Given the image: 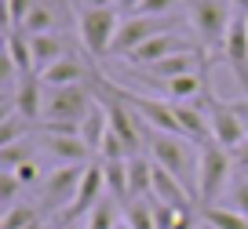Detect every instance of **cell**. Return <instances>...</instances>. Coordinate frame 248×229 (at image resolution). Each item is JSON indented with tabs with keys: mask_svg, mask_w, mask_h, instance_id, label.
I'll list each match as a JSON object with an SVG mask.
<instances>
[{
	"mask_svg": "<svg viewBox=\"0 0 248 229\" xmlns=\"http://www.w3.org/2000/svg\"><path fill=\"white\" fill-rule=\"evenodd\" d=\"M150 157H154L157 168H164L168 175H175L186 189L197 197V171H201V145L190 142L183 135H161V131H150L146 138Z\"/></svg>",
	"mask_w": 248,
	"mask_h": 229,
	"instance_id": "obj_1",
	"label": "cell"
},
{
	"mask_svg": "<svg viewBox=\"0 0 248 229\" xmlns=\"http://www.w3.org/2000/svg\"><path fill=\"white\" fill-rule=\"evenodd\" d=\"M121 22H124V15L117 8H80L77 29H80V44L88 47L92 58H106V55L113 51Z\"/></svg>",
	"mask_w": 248,
	"mask_h": 229,
	"instance_id": "obj_2",
	"label": "cell"
},
{
	"mask_svg": "<svg viewBox=\"0 0 248 229\" xmlns=\"http://www.w3.org/2000/svg\"><path fill=\"white\" fill-rule=\"evenodd\" d=\"M230 178H233V157L219 142H204L201 145V171H197V200L204 207L219 204Z\"/></svg>",
	"mask_w": 248,
	"mask_h": 229,
	"instance_id": "obj_3",
	"label": "cell"
},
{
	"mask_svg": "<svg viewBox=\"0 0 248 229\" xmlns=\"http://www.w3.org/2000/svg\"><path fill=\"white\" fill-rule=\"evenodd\" d=\"M99 95L95 87H84V84H73V87H55L47 91L44 87V124H80L88 113L95 109Z\"/></svg>",
	"mask_w": 248,
	"mask_h": 229,
	"instance_id": "obj_4",
	"label": "cell"
},
{
	"mask_svg": "<svg viewBox=\"0 0 248 229\" xmlns=\"http://www.w3.org/2000/svg\"><path fill=\"white\" fill-rule=\"evenodd\" d=\"M80 178H84V168H80V164L51 168L44 175V182H40V207H44L47 215H55V218H62V215L70 211L77 189H80Z\"/></svg>",
	"mask_w": 248,
	"mask_h": 229,
	"instance_id": "obj_5",
	"label": "cell"
},
{
	"mask_svg": "<svg viewBox=\"0 0 248 229\" xmlns=\"http://www.w3.org/2000/svg\"><path fill=\"white\" fill-rule=\"evenodd\" d=\"M230 22V0H190V26L204 47H223Z\"/></svg>",
	"mask_w": 248,
	"mask_h": 229,
	"instance_id": "obj_6",
	"label": "cell"
},
{
	"mask_svg": "<svg viewBox=\"0 0 248 229\" xmlns=\"http://www.w3.org/2000/svg\"><path fill=\"white\" fill-rule=\"evenodd\" d=\"M204 113H208L212 142H219L226 153H233L248 138V128H245V120H241V113H237L233 102H226V99H219V95L204 91Z\"/></svg>",
	"mask_w": 248,
	"mask_h": 229,
	"instance_id": "obj_7",
	"label": "cell"
},
{
	"mask_svg": "<svg viewBox=\"0 0 248 229\" xmlns=\"http://www.w3.org/2000/svg\"><path fill=\"white\" fill-rule=\"evenodd\" d=\"M168 29H171V15H164V18L124 15V22H121V29H117V40H113V51H109V55H117V58H128V55L139 51L146 40L161 37V33H168Z\"/></svg>",
	"mask_w": 248,
	"mask_h": 229,
	"instance_id": "obj_8",
	"label": "cell"
},
{
	"mask_svg": "<svg viewBox=\"0 0 248 229\" xmlns=\"http://www.w3.org/2000/svg\"><path fill=\"white\" fill-rule=\"evenodd\" d=\"M102 200H106V175H102V164H88L77 197H73L70 211L62 215L59 222H88V218H92V211L102 204Z\"/></svg>",
	"mask_w": 248,
	"mask_h": 229,
	"instance_id": "obj_9",
	"label": "cell"
},
{
	"mask_svg": "<svg viewBox=\"0 0 248 229\" xmlns=\"http://www.w3.org/2000/svg\"><path fill=\"white\" fill-rule=\"evenodd\" d=\"M183 51H197L194 40H186L183 33L168 29V33H161V37L146 40L139 51H132V55H128V62H132V66H139V69H150V66H157V62L171 58V55H183Z\"/></svg>",
	"mask_w": 248,
	"mask_h": 229,
	"instance_id": "obj_10",
	"label": "cell"
},
{
	"mask_svg": "<svg viewBox=\"0 0 248 229\" xmlns=\"http://www.w3.org/2000/svg\"><path fill=\"white\" fill-rule=\"evenodd\" d=\"M223 58L237 73L241 87L248 95V22H245V15H237L230 22V33H226V44H223Z\"/></svg>",
	"mask_w": 248,
	"mask_h": 229,
	"instance_id": "obj_11",
	"label": "cell"
},
{
	"mask_svg": "<svg viewBox=\"0 0 248 229\" xmlns=\"http://www.w3.org/2000/svg\"><path fill=\"white\" fill-rule=\"evenodd\" d=\"M40 153H47L55 164H80L84 168V160H88V142L80 135H40Z\"/></svg>",
	"mask_w": 248,
	"mask_h": 229,
	"instance_id": "obj_12",
	"label": "cell"
},
{
	"mask_svg": "<svg viewBox=\"0 0 248 229\" xmlns=\"http://www.w3.org/2000/svg\"><path fill=\"white\" fill-rule=\"evenodd\" d=\"M11 109H15L22 120H37V116H44V84H40V76H33V73L18 76Z\"/></svg>",
	"mask_w": 248,
	"mask_h": 229,
	"instance_id": "obj_13",
	"label": "cell"
},
{
	"mask_svg": "<svg viewBox=\"0 0 248 229\" xmlns=\"http://www.w3.org/2000/svg\"><path fill=\"white\" fill-rule=\"evenodd\" d=\"M84 80H92L84 69V62L77 58V55H66V58H59L55 66H47L44 73H40V84L47 87V91H55V87H73V84H84Z\"/></svg>",
	"mask_w": 248,
	"mask_h": 229,
	"instance_id": "obj_14",
	"label": "cell"
},
{
	"mask_svg": "<svg viewBox=\"0 0 248 229\" xmlns=\"http://www.w3.org/2000/svg\"><path fill=\"white\" fill-rule=\"evenodd\" d=\"M30 47H33V66H37L40 73H44L47 66H55L59 58L73 55L62 33H40V37H30Z\"/></svg>",
	"mask_w": 248,
	"mask_h": 229,
	"instance_id": "obj_15",
	"label": "cell"
},
{
	"mask_svg": "<svg viewBox=\"0 0 248 229\" xmlns=\"http://www.w3.org/2000/svg\"><path fill=\"white\" fill-rule=\"evenodd\" d=\"M154 197L171 204V207H179V211H190V204H194V193L186 189L175 175H168L164 168H154Z\"/></svg>",
	"mask_w": 248,
	"mask_h": 229,
	"instance_id": "obj_16",
	"label": "cell"
},
{
	"mask_svg": "<svg viewBox=\"0 0 248 229\" xmlns=\"http://www.w3.org/2000/svg\"><path fill=\"white\" fill-rule=\"evenodd\" d=\"M154 160H146V153L128 157V193L132 200H150L154 197Z\"/></svg>",
	"mask_w": 248,
	"mask_h": 229,
	"instance_id": "obj_17",
	"label": "cell"
},
{
	"mask_svg": "<svg viewBox=\"0 0 248 229\" xmlns=\"http://www.w3.org/2000/svg\"><path fill=\"white\" fill-rule=\"evenodd\" d=\"M4 44H8V62H11V73L15 76H30L33 69V47H30V37H26L22 29H8V37H4Z\"/></svg>",
	"mask_w": 248,
	"mask_h": 229,
	"instance_id": "obj_18",
	"label": "cell"
},
{
	"mask_svg": "<svg viewBox=\"0 0 248 229\" xmlns=\"http://www.w3.org/2000/svg\"><path fill=\"white\" fill-rule=\"evenodd\" d=\"M197 69H204V66H201V55H197V51H183V55H171V58L150 66V73H154L157 80H175V76L197 73Z\"/></svg>",
	"mask_w": 248,
	"mask_h": 229,
	"instance_id": "obj_19",
	"label": "cell"
},
{
	"mask_svg": "<svg viewBox=\"0 0 248 229\" xmlns=\"http://www.w3.org/2000/svg\"><path fill=\"white\" fill-rule=\"evenodd\" d=\"M164 91H168V102H194L201 91H208V84H204V69L186 73V76H175V80H164Z\"/></svg>",
	"mask_w": 248,
	"mask_h": 229,
	"instance_id": "obj_20",
	"label": "cell"
},
{
	"mask_svg": "<svg viewBox=\"0 0 248 229\" xmlns=\"http://www.w3.org/2000/svg\"><path fill=\"white\" fill-rule=\"evenodd\" d=\"M106 131H109V116H106V106L102 102H95V109L80 120V138L88 142V149L92 153H99V145H102V138H106Z\"/></svg>",
	"mask_w": 248,
	"mask_h": 229,
	"instance_id": "obj_21",
	"label": "cell"
},
{
	"mask_svg": "<svg viewBox=\"0 0 248 229\" xmlns=\"http://www.w3.org/2000/svg\"><path fill=\"white\" fill-rule=\"evenodd\" d=\"M102 175H106V193H113V200H121L124 207L132 204V193H128V160H102Z\"/></svg>",
	"mask_w": 248,
	"mask_h": 229,
	"instance_id": "obj_22",
	"label": "cell"
},
{
	"mask_svg": "<svg viewBox=\"0 0 248 229\" xmlns=\"http://www.w3.org/2000/svg\"><path fill=\"white\" fill-rule=\"evenodd\" d=\"M55 22H59V11H55L51 0H40L37 8L26 15L22 22V33L26 37H40V33H55Z\"/></svg>",
	"mask_w": 248,
	"mask_h": 229,
	"instance_id": "obj_23",
	"label": "cell"
},
{
	"mask_svg": "<svg viewBox=\"0 0 248 229\" xmlns=\"http://www.w3.org/2000/svg\"><path fill=\"white\" fill-rule=\"evenodd\" d=\"M204 226L208 229H248V218L226 204H212V207H204Z\"/></svg>",
	"mask_w": 248,
	"mask_h": 229,
	"instance_id": "obj_24",
	"label": "cell"
},
{
	"mask_svg": "<svg viewBox=\"0 0 248 229\" xmlns=\"http://www.w3.org/2000/svg\"><path fill=\"white\" fill-rule=\"evenodd\" d=\"M37 222H40V215H37V207H33V204H15V207L4 211L0 229H30V226H37Z\"/></svg>",
	"mask_w": 248,
	"mask_h": 229,
	"instance_id": "obj_25",
	"label": "cell"
},
{
	"mask_svg": "<svg viewBox=\"0 0 248 229\" xmlns=\"http://www.w3.org/2000/svg\"><path fill=\"white\" fill-rule=\"evenodd\" d=\"M26 131H30V120H22L15 109H8V113H4V120H0V149H4V145L22 142Z\"/></svg>",
	"mask_w": 248,
	"mask_h": 229,
	"instance_id": "obj_26",
	"label": "cell"
},
{
	"mask_svg": "<svg viewBox=\"0 0 248 229\" xmlns=\"http://www.w3.org/2000/svg\"><path fill=\"white\" fill-rule=\"evenodd\" d=\"M124 222L132 229H157L154 222V207H150V200H132V204L124 207Z\"/></svg>",
	"mask_w": 248,
	"mask_h": 229,
	"instance_id": "obj_27",
	"label": "cell"
},
{
	"mask_svg": "<svg viewBox=\"0 0 248 229\" xmlns=\"http://www.w3.org/2000/svg\"><path fill=\"white\" fill-rule=\"evenodd\" d=\"M226 207H233V211H241L248 218V175H233L230 186H226Z\"/></svg>",
	"mask_w": 248,
	"mask_h": 229,
	"instance_id": "obj_28",
	"label": "cell"
},
{
	"mask_svg": "<svg viewBox=\"0 0 248 229\" xmlns=\"http://www.w3.org/2000/svg\"><path fill=\"white\" fill-rule=\"evenodd\" d=\"M18 189H22V182H18L15 171H0V204H4V211L18 204Z\"/></svg>",
	"mask_w": 248,
	"mask_h": 229,
	"instance_id": "obj_29",
	"label": "cell"
},
{
	"mask_svg": "<svg viewBox=\"0 0 248 229\" xmlns=\"http://www.w3.org/2000/svg\"><path fill=\"white\" fill-rule=\"evenodd\" d=\"M179 4H186V0H142L135 15H146V18H164V15H171V11H175Z\"/></svg>",
	"mask_w": 248,
	"mask_h": 229,
	"instance_id": "obj_30",
	"label": "cell"
},
{
	"mask_svg": "<svg viewBox=\"0 0 248 229\" xmlns=\"http://www.w3.org/2000/svg\"><path fill=\"white\" fill-rule=\"evenodd\" d=\"M40 0H8V29H22L26 15L37 8Z\"/></svg>",
	"mask_w": 248,
	"mask_h": 229,
	"instance_id": "obj_31",
	"label": "cell"
},
{
	"mask_svg": "<svg viewBox=\"0 0 248 229\" xmlns=\"http://www.w3.org/2000/svg\"><path fill=\"white\" fill-rule=\"evenodd\" d=\"M11 171H15V175H18V182H22V186L44 182V175H40V164L33 160V157H30V160H22V164H18V168H11Z\"/></svg>",
	"mask_w": 248,
	"mask_h": 229,
	"instance_id": "obj_32",
	"label": "cell"
},
{
	"mask_svg": "<svg viewBox=\"0 0 248 229\" xmlns=\"http://www.w3.org/2000/svg\"><path fill=\"white\" fill-rule=\"evenodd\" d=\"M230 157H233V164L241 168V175H248V138H245V142H241L237 149L230 153Z\"/></svg>",
	"mask_w": 248,
	"mask_h": 229,
	"instance_id": "obj_33",
	"label": "cell"
},
{
	"mask_svg": "<svg viewBox=\"0 0 248 229\" xmlns=\"http://www.w3.org/2000/svg\"><path fill=\"white\" fill-rule=\"evenodd\" d=\"M139 4H142V0H117V11H121V15H135Z\"/></svg>",
	"mask_w": 248,
	"mask_h": 229,
	"instance_id": "obj_34",
	"label": "cell"
},
{
	"mask_svg": "<svg viewBox=\"0 0 248 229\" xmlns=\"http://www.w3.org/2000/svg\"><path fill=\"white\" fill-rule=\"evenodd\" d=\"M80 8H113L117 0H77Z\"/></svg>",
	"mask_w": 248,
	"mask_h": 229,
	"instance_id": "obj_35",
	"label": "cell"
},
{
	"mask_svg": "<svg viewBox=\"0 0 248 229\" xmlns=\"http://www.w3.org/2000/svg\"><path fill=\"white\" fill-rule=\"evenodd\" d=\"M237 106V113H241V120H245V128H248V99H241V102H233Z\"/></svg>",
	"mask_w": 248,
	"mask_h": 229,
	"instance_id": "obj_36",
	"label": "cell"
},
{
	"mask_svg": "<svg viewBox=\"0 0 248 229\" xmlns=\"http://www.w3.org/2000/svg\"><path fill=\"white\" fill-rule=\"evenodd\" d=\"M59 229H88V222H59Z\"/></svg>",
	"mask_w": 248,
	"mask_h": 229,
	"instance_id": "obj_37",
	"label": "cell"
},
{
	"mask_svg": "<svg viewBox=\"0 0 248 229\" xmlns=\"http://www.w3.org/2000/svg\"><path fill=\"white\" fill-rule=\"evenodd\" d=\"M233 4H237V8L245 11V15H248V0H233Z\"/></svg>",
	"mask_w": 248,
	"mask_h": 229,
	"instance_id": "obj_38",
	"label": "cell"
},
{
	"mask_svg": "<svg viewBox=\"0 0 248 229\" xmlns=\"http://www.w3.org/2000/svg\"><path fill=\"white\" fill-rule=\"evenodd\" d=\"M117 229H132V226H128V222H124V218H121V226H117Z\"/></svg>",
	"mask_w": 248,
	"mask_h": 229,
	"instance_id": "obj_39",
	"label": "cell"
},
{
	"mask_svg": "<svg viewBox=\"0 0 248 229\" xmlns=\"http://www.w3.org/2000/svg\"><path fill=\"white\" fill-rule=\"evenodd\" d=\"M30 229H44V226H40V222H37V226H30Z\"/></svg>",
	"mask_w": 248,
	"mask_h": 229,
	"instance_id": "obj_40",
	"label": "cell"
},
{
	"mask_svg": "<svg viewBox=\"0 0 248 229\" xmlns=\"http://www.w3.org/2000/svg\"><path fill=\"white\" fill-rule=\"evenodd\" d=\"M245 22H248V15H245Z\"/></svg>",
	"mask_w": 248,
	"mask_h": 229,
	"instance_id": "obj_41",
	"label": "cell"
}]
</instances>
